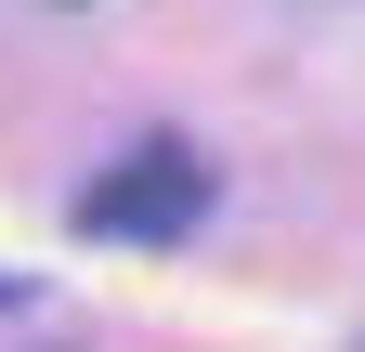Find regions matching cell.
<instances>
[{
  "label": "cell",
  "mask_w": 365,
  "mask_h": 352,
  "mask_svg": "<svg viewBox=\"0 0 365 352\" xmlns=\"http://www.w3.org/2000/svg\"><path fill=\"white\" fill-rule=\"evenodd\" d=\"M209 222V157L182 144V130H157V144H130L105 183L78 196V235H105V248H182Z\"/></svg>",
  "instance_id": "6da1fadb"
},
{
  "label": "cell",
  "mask_w": 365,
  "mask_h": 352,
  "mask_svg": "<svg viewBox=\"0 0 365 352\" xmlns=\"http://www.w3.org/2000/svg\"><path fill=\"white\" fill-rule=\"evenodd\" d=\"M0 300H14V274H0Z\"/></svg>",
  "instance_id": "7a4b0ae2"
}]
</instances>
